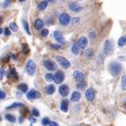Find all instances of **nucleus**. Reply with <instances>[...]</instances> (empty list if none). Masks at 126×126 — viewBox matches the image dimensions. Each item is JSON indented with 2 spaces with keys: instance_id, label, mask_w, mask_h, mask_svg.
Wrapping results in <instances>:
<instances>
[{
  "instance_id": "nucleus-13",
  "label": "nucleus",
  "mask_w": 126,
  "mask_h": 126,
  "mask_svg": "<svg viewBox=\"0 0 126 126\" xmlns=\"http://www.w3.org/2000/svg\"><path fill=\"white\" fill-rule=\"evenodd\" d=\"M78 45L81 49H84L86 48V46L88 45V40H87L86 37H81V38L78 40V42H77Z\"/></svg>"
},
{
  "instance_id": "nucleus-33",
  "label": "nucleus",
  "mask_w": 126,
  "mask_h": 126,
  "mask_svg": "<svg viewBox=\"0 0 126 126\" xmlns=\"http://www.w3.org/2000/svg\"><path fill=\"white\" fill-rule=\"evenodd\" d=\"M32 115L35 117L40 116V113H39L38 109H36V108H33V110H32Z\"/></svg>"
},
{
  "instance_id": "nucleus-38",
  "label": "nucleus",
  "mask_w": 126,
  "mask_h": 126,
  "mask_svg": "<svg viewBox=\"0 0 126 126\" xmlns=\"http://www.w3.org/2000/svg\"><path fill=\"white\" fill-rule=\"evenodd\" d=\"M49 126H59L58 123L55 121H50V124H49Z\"/></svg>"
},
{
  "instance_id": "nucleus-9",
  "label": "nucleus",
  "mask_w": 126,
  "mask_h": 126,
  "mask_svg": "<svg viewBox=\"0 0 126 126\" xmlns=\"http://www.w3.org/2000/svg\"><path fill=\"white\" fill-rule=\"evenodd\" d=\"M44 66L49 71H54L57 67V65L54 62H52L51 60H46L44 62Z\"/></svg>"
},
{
  "instance_id": "nucleus-7",
  "label": "nucleus",
  "mask_w": 126,
  "mask_h": 126,
  "mask_svg": "<svg viewBox=\"0 0 126 126\" xmlns=\"http://www.w3.org/2000/svg\"><path fill=\"white\" fill-rule=\"evenodd\" d=\"M40 98V93L38 91L35 90H30L28 93H27V98L30 100L32 99H37V98Z\"/></svg>"
},
{
  "instance_id": "nucleus-12",
  "label": "nucleus",
  "mask_w": 126,
  "mask_h": 126,
  "mask_svg": "<svg viewBox=\"0 0 126 126\" xmlns=\"http://www.w3.org/2000/svg\"><path fill=\"white\" fill-rule=\"evenodd\" d=\"M54 38L59 43H63L64 42V36H63L62 32H60L59 30H57V31L54 32Z\"/></svg>"
},
{
  "instance_id": "nucleus-39",
  "label": "nucleus",
  "mask_w": 126,
  "mask_h": 126,
  "mask_svg": "<svg viewBox=\"0 0 126 126\" xmlns=\"http://www.w3.org/2000/svg\"><path fill=\"white\" fill-rule=\"evenodd\" d=\"M88 36H89L90 39L95 38V33H94V32H90V33L88 34Z\"/></svg>"
},
{
  "instance_id": "nucleus-3",
  "label": "nucleus",
  "mask_w": 126,
  "mask_h": 126,
  "mask_svg": "<svg viewBox=\"0 0 126 126\" xmlns=\"http://www.w3.org/2000/svg\"><path fill=\"white\" fill-rule=\"evenodd\" d=\"M35 69H36V66H35V62L31 60H29L26 62V65H25V70H26L27 73L30 76H32L35 73Z\"/></svg>"
},
{
  "instance_id": "nucleus-1",
  "label": "nucleus",
  "mask_w": 126,
  "mask_h": 126,
  "mask_svg": "<svg viewBox=\"0 0 126 126\" xmlns=\"http://www.w3.org/2000/svg\"><path fill=\"white\" fill-rule=\"evenodd\" d=\"M122 69V65L120 62H113L108 65V70H109L110 73L113 76H117L120 74Z\"/></svg>"
},
{
  "instance_id": "nucleus-17",
  "label": "nucleus",
  "mask_w": 126,
  "mask_h": 126,
  "mask_svg": "<svg viewBox=\"0 0 126 126\" xmlns=\"http://www.w3.org/2000/svg\"><path fill=\"white\" fill-rule=\"evenodd\" d=\"M34 25H35V27L36 30H40L43 28L44 23H43V21H42V19H36L35 20Z\"/></svg>"
},
{
  "instance_id": "nucleus-28",
  "label": "nucleus",
  "mask_w": 126,
  "mask_h": 126,
  "mask_svg": "<svg viewBox=\"0 0 126 126\" xmlns=\"http://www.w3.org/2000/svg\"><path fill=\"white\" fill-rule=\"evenodd\" d=\"M45 77L47 82H51L52 80H54V76L51 73H47V74H45Z\"/></svg>"
},
{
  "instance_id": "nucleus-35",
  "label": "nucleus",
  "mask_w": 126,
  "mask_h": 126,
  "mask_svg": "<svg viewBox=\"0 0 126 126\" xmlns=\"http://www.w3.org/2000/svg\"><path fill=\"white\" fill-rule=\"evenodd\" d=\"M5 98H6V93H5V92L3 90H1L0 91V98L1 99H4Z\"/></svg>"
},
{
  "instance_id": "nucleus-14",
  "label": "nucleus",
  "mask_w": 126,
  "mask_h": 126,
  "mask_svg": "<svg viewBox=\"0 0 126 126\" xmlns=\"http://www.w3.org/2000/svg\"><path fill=\"white\" fill-rule=\"evenodd\" d=\"M55 91H56V88H55V87H54V85L50 84V85H47V86L45 87V92L46 94L51 95L55 93Z\"/></svg>"
},
{
  "instance_id": "nucleus-26",
  "label": "nucleus",
  "mask_w": 126,
  "mask_h": 126,
  "mask_svg": "<svg viewBox=\"0 0 126 126\" xmlns=\"http://www.w3.org/2000/svg\"><path fill=\"white\" fill-rule=\"evenodd\" d=\"M22 50L25 54H28L30 51V48H29V45L27 44H23L22 45Z\"/></svg>"
},
{
  "instance_id": "nucleus-43",
  "label": "nucleus",
  "mask_w": 126,
  "mask_h": 126,
  "mask_svg": "<svg viewBox=\"0 0 126 126\" xmlns=\"http://www.w3.org/2000/svg\"><path fill=\"white\" fill-rule=\"evenodd\" d=\"M23 118H22V117H19V123H22V122H23Z\"/></svg>"
},
{
  "instance_id": "nucleus-8",
  "label": "nucleus",
  "mask_w": 126,
  "mask_h": 126,
  "mask_svg": "<svg viewBox=\"0 0 126 126\" xmlns=\"http://www.w3.org/2000/svg\"><path fill=\"white\" fill-rule=\"evenodd\" d=\"M70 93V88L67 85H62L59 88V93L62 95V97H67Z\"/></svg>"
},
{
  "instance_id": "nucleus-15",
  "label": "nucleus",
  "mask_w": 126,
  "mask_h": 126,
  "mask_svg": "<svg viewBox=\"0 0 126 126\" xmlns=\"http://www.w3.org/2000/svg\"><path fill=\"white\" fill-rule=\"evenodd\" d=\"M68 107H69V101L66 99L62 100V103H61V110L62 112L66 113L68 111Z\"/></svg>"
},
{
  "instance_id": "nucleus-36",
  "label": "nucleus",
  "mask_w": 126,
  "mask_h": 126,
  "mask_svg": "<svg viewBox=\"0 0 126 126\" xmlns=\"http://www.w3.org/2000/svg\"><path fill=\"white\" fill-rule=\"evenodd\" d=\"M4 35H6V36H9V35H11V31H10V29H8V28H5Z\"/></svg>"
},
{
  "instance_id": "nucleus-45",
  "label": "nucleus",
  "mask_w": 126,
  "mask_h": 126,
  "mask_svg": "<svg viewBox=\"0 0 126 126\" xmlns=\"http://www.w3.org/2000/svg\"><path fill=\"white\" fill-rule=\"evenodd\" d=\"M25 0H19V2H25Z\"/></svg>"
},
{
  "instance_id": "nucleus-32",
  "label": "nucleus",
  "mask_w": 126,
  "mask_h": 126,
  "mask_svg": "<svg viewBox=\"0 0 126 126\" xmlns=\"http://www.w3.org/2000/svg\"><path fill=\"white\" fill-rule=\"evenodd\" d=\"M48 34H49V30H47V29H43V30H41L40 35H41V36H43V37H46L47 35H48Z\"/></svg>"
},
{
  "instance_id": "nucleus-44",
  "label": "nucleus",
  "mask_w": 126,
  "mask_h": 126,
  "mask_svg": "<svg viewBox=\"0 0 126 126\" xmlns=\"http://www.w3.org/2000/svg\"><path fill=\"white\" fill-rule=\"evenodd\" d=\"M46 1H48V2H53L54 0H46Z\"/></svg>"
},
{
  "instance_id": "nucleus-18",
  "label": "nucleus",
  "mask_w": 126,
  "mask_h": 126,
  "mask_svg": "<svg viewBox=\"0 0 126 126\" xmlns=\"http://www.w3.org/2000/svg\"><path fill=\"white\" fill-rule=\"evenodd\" d=\"M79 48L80 47H79V45H78V44L74 43L72 45V47H71V52H72L75 56H77L78 54H79V52H80V49Z\"/></svg>"
},
{
  "instance_id": "nucleus-31",
  "label": "nucleus",
  "mask_w": 126,
  "mask_h": 126,
  "mask_svg": "<svg viewBox=\"0 0 126 126\" xmlns=\"http://www.w3.org/2000/svg\"><path fill=\"white\" fill-rule=\"evenodd\" d=\"M50 120H49V118H44L43 120H41V124L43 125L44 126H46L48 125L49 124H50Z\"/></svg>"
},
{
  "instance_id": "nucleus-42",
  "label": "nucleus",
  "mask_w": 126,
  "mask_h": 126,
  "mask_svg": "<svg viewBox=\"0 0 126 126\" xmlns=\"http://www.w3.org/2000/svg\"><path fill=\"white\" fill-rule=\"evenodd\" d=\"M0 75H1V76H0V78H3V75H4V70L3 69H1V71H0Z\"/></svg>"
},
{
  "instance_id": "nucleus-16",
  "label": "nucleus",
  "mask_w": 126,
  "mask_h": 126,
  "mask_svg": "<svg viewBox=\"0 0 126 126\" xmlns=\"http://www.w3.org/2000/svg\"><path fill=\"white\" fill-rule=\"evenodd\" d=\"M80 98H81V93H79V92L77 91H75L72 93V94H71V100L72 102H77L80 100Z\"/></svg>"
},
{
  "instance_id": "nucleus-21",
  "label": "nucleus",
  "mask_w": 126,
  "mask_h": 126,
  "mask_svg": "<svg viewBox=\"0 0 126 126\" xmlns=\"http://www.w3.org/2000/svg\"><path fill=\"white\" fill-rule=\"evenodd\" d=\"M118 45H119V46H120V47L125 46V45H126V36L125 35H124V36L120 37V38L119 39Z\"/></svg>"
},
{
  "instance_id": "nucleus-40",
  "label": "nucleus",
  "mask_w": 126,
  "mask_h": 126,
  "mask_svg": "<svg viewBox=\"0 0 126 126\" xmlns=\"http://www.w3.org/2000/svg\"><path fill=\"white\" fill-rule=\"evenodd\" d=\"M79 21H80V19L79 18H74V19H72V24L78 23Z\"/></svg>"
},
{
  "instance_id": "nucleus-19",
  "label": "nucleus",
  "mask_w": 126,
  "mask_h": 126,
  "mask_svg": "<svg viewBox=\"0 0 126 126\" xmlns=\"http://www.w3.org/2000/svg\"><path fill=\"white\" fill-rule=\"evenodd\" d=\"M47 6H48V1H42L38 4V9L43 11L47 8Z\"/></svg>"
},
{
  "instance_id": "nucleus-20",
  "label": "nucleus",
  "mask_w": 126,
  "mask_h": 126,
  "mask_svg": "<svg viewBox=\"0 0 126 126\" xmlns=\"http://www.w3.org/2000/svg\"><path fill=\"white\" fill-rule=\"evenodd\" d=\"M18 89L20 92H22V93H27V91H28V86L25 83H20L18 86Z\"/></svg>"
},
{
  "instance_id": "nucleus-27",
  "label": "nucleus",
  "mask_w": 126,
  "mask_h": 126,
  "mask_svg": "<svg viewBox=\"0 0 126 126\" xmlns=\"http://www.w3.org/2000/svg\"><path fill=\"white\" fill-rule=\"evenodd\" d=\"M9 29L13 32H16L18 30V26L15 23H10L9 25Z\"/></svg>"
},
{
  "instance_id": "nucleus-11",
  "label": "nucleus",
  "mask_w": 126,
  "mask_h": 126,
  "mask_svg": "<svg viewBox=\"0 0 126 126\" xmlns=\"http://www.w3.org/2000/svg\"><path fill=\"white\" fill-rule=\"evenodd\" d=\"M85 96H86V98L88 101H93L95 98V92L93 91V89L89 88L85 93Z\"/></svg>"
},
{
  "instance_id": "nucleus-23",
  "label": "nucleus",
  "mask_w": 126,
  "mask_h": 126,
  "mask_svg": "<svg viewBox=\"0 0 126 126\" xmlns=\"http://www.w3.org/2000/svg\"><path fill=\"white\" fill-rule=\"evenodd\" d=\"M121 88L123 91L126 90V75H124L121 79Z\"/></svg>"
},
{
  "instance_id": "nucleus-25",
  "label": "nucleus",
  "mask_w": 126,
  "mask_h": 126,
  "mask_svg": "<svg viewBox=\"0 0 126 126\" xmlns=\"http://www.w3.org/2000/svg\"><path fill=\"white\" fill-rule=\"evenodd\" d=\"M5 118H6L7 120H8V121L11 122V123H14V122L16 121L15 117L13 116V115H12V114H6L5 115Z\"/></svg>"
},
{
  "instance_id": "nucleus-30",
  "label": "nucleus",
  "mask_w": 126,
  "mask_h": 126,
  "mask_svg": "<svg viewBox=\"0 0 126 126\" xmlns=\"http://www.w3.org/2000/svg\"><path fill=\"white\" fill-rule=\"evenodd\" d=\"M76 88H77V89H79V90H83L85 88H86V84H85V83H83L82 82H81L77 83V85H76Z\"/></svg>"
},
{
  "instance_id": "nucleus-37",
  "label": "nucleus",
  "mask_w": 126,
  "mask_h": 126,
  "mask_svg": "<svg viewBox=\"0 0 126 126\" xmlns=\"http://www.w3.org/2000/svg\"><path fill=\"white\" fill-rule=\"evenodd\" d=\"M29 120H30L32 124L36 123V119H35V117L33 116V115H32V117H30V118H29Z\"/></svg>"
},
{
  "instance_id": "nucleus-2",
  "label": "nucleus",
  "mask_w": 126,
  "mask_h": 126,
  "mask_svg": "<svg viewBox=\"0 0 126 126\" xmlns=\"http://www.w3.org/2000/svg\"><path fill=\"white\" fill-rule=\"evenodd\" d=\"M56 60L58 62V64L60 65L62 68H64V69H67V68H69L70 66H71V63H70L69 61L63 57L58 56V57H56Z\"/></svg>"
},
{
  "instance_id": "nucleus-10",
  "label": "nucleus",
  "mask_w": 126,
  "mask_h": 126,
  "mask_svg": "<svg viewBox=\"0 0 126 126\" xmlns=\"http://www.w3.org/2000/svg\"><path fill=\"white\" fill-rule=\"evenodd\" d=\"M73 77H74V79L76 80V81L81 82H83V80H84V78H85V76L82 72H81V71H75L74 72H73Z\"/></svg>"
},
{
  "instance_id": "nucleus-5",
  "label": "nucleus",
  "mask_w": 126,
  "mask_h": 126,
  "mask_svg": "<svg viewBox=\"0 0 126 126\" xmlns=\"http://www.w3.org/2000/svg\"><path fill=\"white\" fill-rule=\"evenodd\" d=\"M65 79V74L64 72L61 71H58L57 72H56V74L54 75V81L57 84H60L62 83Z\"/></svg>"
},
{
  "instance_id": "nucleus-41",
  "label": "nucleus",
  "mask_w": 126,
  "mask_h": 126,
  "mask_svg": "<svg viewBox=\"0 0 126 126\" xmlns=\"http://www.w3.org/2000/svg\"><path fill=\"white\" fill-rule=\"evenodd\" d=\"M9 3H10L9 0H6V1L4 2V3H3V7H5V8H6L8 5H9Z\"/></svg>"
},
{
  "instance_id": "nucleus-46",
  "label": "nucleus",
  "mask_w": 126,
  "mask_h": 126,
  "mask_svg": "<svg viewBox=\"0 0 126 126\" xmlns=\"http://www.w3.org/2000/svg\"><path fill=\"white\" fill-rule=\"evenodd\" d=\"M125 106H126V102H125Z\"/></svg>"
},
{
  "instance_id": "nucleus-22",
  "label": "nucleus",
  "mask_w": 126,
  "mask_h": 126,
  "mask_svg": "<svg viewBox=\"0 0 126 126\" xmlns=\"http://www.w3.org/2000/svg\"><path fill=\"white\" fill-rule=\"evenodd\" d=\"M24 104L22 103H19V102H16V103H13L12 105H10V106H8V109H10V108H20V107H23Z\"/></svg>"
},
{
  "instance_id": "nucleus-34",
  "label": "nucleus",
  "mask_w": 126,
  "mask_h": 126,
  "mask_svg": "<svg viewBox=\"0 0 126 126\" xmlns=\"http://www.w3.org/2000/svg\"><path fill=\"white\" fill-rule=\"evenodd\" d=\"M50 48H51L52 50H58V49L61 48V45H57V44H52V45H50Z\"/></svg>"
},
{
  "instance_id": "nucleus-6",
  "label": "nucleus",
  "mask_w": 126,
  "mask_h": 126,
  "mask_svg": "<svg viewBox=\"0 0 126 126\" xmlns=\"http://www.w3.org/2000/svg\"><path fill=\"white\" fill-rule=\"evenodd\" d=\"M104 52L107 54V55H109V54H112L113 50V45L110 40H106L104 43Z\"/></svg>"
},
{
  "instance_id": "nucleus-4",
  "label": "nucleus",
  "mask_w": 126,
  "mask_h": 126,
  "mask_svg": "<svg viewBox=\"0 0 126 126\" xmlns=\"http://www.w3.org/2000/svg\"><path fill=\"white\" fill-rule=\"evenodd\" d=\"M71 21V17L66 13H62L59 16V22L62 25H67Z\"/></svg>"
},
{
  "instance_id": "nucleus-24",
  "label": "nucleus",
  "mask_w": 126,
  "mask_h": 126,
  "mask_svg": "<svg viewBox=\"0 0 126 126\" xmlns=\"http://www.w3.org/2000/svg\"><path fill=\"white\" fill-rule=\"evenodd\" d=\"M23 26H24V29L25 30V31H26V33L28 34L29 35H31V33H30V27H29V25H28V23L25 21V20H24V21H23Z\"/></svg>"
},
{
  "instance_id": "nucleus-29",
  "label": "nucleus",
  "mask_w": 126,
  "mask_h": 126,
  "mask_svg": "<svg viewBox=\"0 0 126 126\" xmlns=\"http://www.w3.org/2000/svg\"><path fill=\"white\" fill-rule=\"evenodd\" d=\"M17 75V72H16V70L15 68H11L8 72V77H10V76H14Z\"/></svg>"
}]
</instances>
